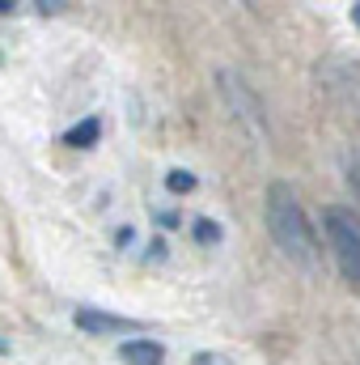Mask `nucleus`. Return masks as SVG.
<instances>
[{"mask_svg":"<svg viewBox=\"0 0 360 365\" xmlns=\"http://www.w3.org/2000/svg\"><path fill=\"white\" fill-rule=\"evenodd\" d=\"M263 221H268L271 242L301 268H318V238H314V225L297 200V191L284 179L268 182V195H263Z\"/></svg>","mask_w":360,"mask_h":365,"instance_id":"nucleus-1","label":"nucleus"},{"mask_svg":"<svg viewBox=\"0 0 360 365\" xmlns=\"http://www.w3.org/2000/svg\"><path fill=\"white\" fill-rule=\"evenodd\" d=\"M322 230H327V242H331L339 276L348 280V289H360V208L327 204Z\"/></svg>","mask_w":360,"mask_h":365,"instance_id":"nucleus-2","label":"nucleus"},{"mask_svg":"<svg viewBox=\"0 0 360 365\" xmlns=\"http://www.w3.org/2000/svg\"><path fill=\"white\" fill-rule=\"evenodd\" d=\"M318 90L335 106L339 119L360 123V60H352V56H327L318 64Z\"/></svg>","mask_w":360,"mask_h":365,"instance_id":"nucleus-3","label":"nucleus"},{"mask_svg":"<svg viewBox=\"0 0 360 365\" xmlns=\"http://www.w3.org/2000/svg\"><path fill=\"white\" fill-rule=\"evenodd\" d=\"M216 90L225 98V106H229V115H233V123L250 136V140H259V145H268L271 132H268V110H263V102H259V93L250 90L238 73H216Z\"/></svg>","mask_w":360,"mask_h":365,"instance_id":"nucleus-4","label":"nucleus"},{"mask_svg":"<svg viewBox=\"0 0 360 365\" xmlns=\"http://www.w3.org/2000/svg\"><path fill=\"white\" fill-rule=\"evenodd\" d=\"M77 327L90 331V336H132L140 327V319H123V314H110V310H93V306H81L77 314Z\"/></svg>","mask_w":360,"mask_h":365,"instance_id":"nucleus-5","label":"nucleus"},{"mask_svg":"<svg viewBox=\"0 0 360 365\" xmlns=\"http://www.w3.org/2000/svg\"><path fill=\"white\" fill-rule=\"evenodd\" d=\"M119 361L123 365H162L166 361V349L157 340H123Z\"/></svg>","mask_w":360,"mask_h":365,"instance_id":"nucleus-6","label":"nucleus"},{"mask_svg":"<svg viewBox=\"0 0 360 365\" xmlns=\"http://www.w3.org/2000/svg\"><path fill=\"white\" fill-rule=\"evenodd\" d=\"M97 136H102V119L90 115V119H81V123H73V128L64 132V145H68V149H93Z\"/></svg>","mask_w":360,"mask_h":365,"instance_id":"nucleus-7","label":"nucleus"},{"mask_svg":"<svg viewBox=\"0 0 360 365\" xmlns=\"http://www.w3.org/2000/svg\"><path fill=\"white\" fill-rule=\"evenodd\" d=\"M191 234H195V242H203V247H216V242H221V225L208 221V217H195Z\"/></svg>","mask_w":360,"mask_h":365,"instance_id":"nucleus-8","label":"nucleus"},{"mask_svg":"<svg viewBox=\"0 0 360 365\" xmlns=\"http://www.w3.org/2000/svg\"><path fill=\"white\" fill-rule=\"evenodd\" d=\"M166 187H170L174 195H186V191H195V175H191V170H170V175H166Z\"/></svg>","mask_w":360,"mask_h":365,"instance_id":"nucleus-9","label":"nucleus"},{"mask_svg":"<svg viewBox=\"0 0 360 365\" xmlns=\"http://www.w3.org/2000/svg\"><path fill=\"white\" fill-rule=\"evenodd\" d=\"M348 187H352V195H356V204H360V153L348 162Z\"/></svg>","mask_w":360,"mask_h":365,"instance_id":"nucleus-10","label":"nucleus"},{"mask_svg":"<svg viewBox=\"0 0 360 365\" xmlns=\"http://www.w3.org/2000/svg\"><path fill=\"white\" fill-rule=\"evenodd\" d=\"M179 221H182V212H162V217H157V225H166V230H174Z\"/></svg>","mask_w":360,"mask_h":365,"instance_id":"nucleus-11","label":"nucleus"},{"mask_svg":"<svg viewBox=\"0 0 360 365\" xmlns=\"http://www.w3.org/2000/svg\"><path fill=\"white\" fill-rule=\"evenodd\" d=\"M115 242H119V247H127V242H132V225H123V230H115Z\"/></svg>","mask_w":360,"mask_h":365,"instance_id":"nucleus-12","label":"nucleus"},{"mask_svg":"<svg viewBox=\"0 0 360 365\" xmlns=\"http://www.w3.org/2000/svg\"><path fill=\"white\" fill-rule=\"evenodd\" d=\"M9 13H17V4L13 0H0V17H9Z\"/></svg>","mask_w":360,"mask_h":365,"instance_id":"nucleus-13","label":"nucleus"},{"mask_svg":"<svg viewBox=\"0 0 360 365\" xmlns=\"http://www.w3.org/2000/svg\"><path fill=\"white\" fill-rule=\"evenodd\" d=\"M352 26H356V30H360V0H356V4H352Z\"/></svg>","mask_w":360,"mask_h":365,"instance_id":"nucleus-14","label":"nucleus"},{"mask_svg":"<svg viewBox=\"0 0 360 365\" xmlns=\"http://www.w3.org/2000/svg\"><path fill=\"white\" fill-rule=\"evenodd\" d=\"M0 353H9V344H4V340H0Z\"/></svg>","mask_w":360,"mask_h":365,"instance_id":"nucleus-15","label":"nucleus"}]
</instances>
